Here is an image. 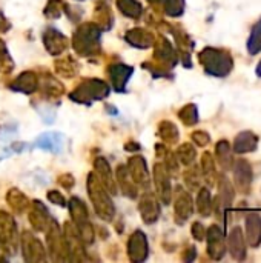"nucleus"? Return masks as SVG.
I'll return each instance as SVG.
<instances>
[{
  "label": "nucleus",
  "instance_id": "35",
  "mask_svg": "<svg viewBox=\"0 0 261 263\" xmlns=\"http://www.w3.org/2000/svg\"><path fill=\"white\" fill-rule=\"evenodd\" d=\"M5 28H8V23L5 22V18H3V15L0 14V31H6Z\"/></svg>",
  "mask_w": 261,
  "mask_h": 263
},
{
  "label": "nucleus",
  "instance_id": "17",
  "mask_svg": "<svg viewBox=\"0 0 261 263\" xmlns=\"http://www.w3.org/2000/svg\"><path fill=\"white\" fill-rule=\"evenodd\" d=\"M202 171H203V177L208 182V185H214L215 179H217V171H215V162L211 153H205L202 157Z\"/></svg>",
  "mask_w": 261,
  "mask_h": 263
},
{
  "label": "nucleus",
  "instance_id": "18",
  "mask_svg": "<svg viewBox=\"0 0 261 263\" xmlns=\"http://www.w3.org/2000/svg\"><path fill=\"white\" fill-rule=\"evenodd\" d=\"M132 74V69L131 68H126L123 65H117L111 69V77H112V83H114V88L117 91H122L128 82V77Z\"/></svg>",
  "mask_w": 261,
  "mask_h": 263
},
{
  "label": "nucleus",
  "instance_id": "29",
  "mask_svg": "<svg viewBox=\"0 0 261 263\" xmlns=\"http://www.w3.org/2000/svg\"><path fill=\"white\" fill-rule=\"evenodd\" d=\"M118 6L123 14H126L132 18H137L142 12V6L137 0H118Z\"/></svg>",
  "mask_w": 261,
  "mask_h": 263
},
{
  "label": "nucleus",
  "instance_id": "13",
  "mask_svg": "<svg viewBox=\"0 0 261 263\" xmlns=\"http://www.w3.org/2000/svg\"><path fill=\"white\" fill-rule=\"evenodd\" d=\"M129 256L132 260H145L148 256V243H146V237L145 234H142L140 231L135 233L131 237L129 242Z\"/></svg>",
  "mask_w": 261,
  "mask_h": 263
},
{
  "label": "nucleus",
  "instance_id": "34",
  "mask_svg": "<svg viewBox=\"0 0 261 263\" xmlns=\"http://www.w3.org/2000/svg\"><path fill=\"white\" fill-rule=\"evenodd\" d=\"M48 197H49V199H52V200H55V203H58V205H65V199H63V197H60V196H58V193H49V194H48Z\"/></svg>",
  "mask_w": 261,
  "mask_h": 263
},
{
  "label": "nucleus",
  "instance_id": "28",
  "mask_svg": "<svg viewBox=\"0 0 261 263\" xmlns=\"http://www.w3.org/2000/svg\"><path fill=\"white\" fill-rule=\"evenodd\" d=\"M185 182L188 185L189 190L197 191L200 190V183H202V176H200V168L198 166H192L185 173Z\"/></svg>",
  "mask_w": 261,
  "mask_h": 263
},
{
  "label": "nucleus",
  "instance_id": "9",
  "mask_svg": "<svg viewBox=\"0 0 261 263\" xmlns=\"http://www.w3.org/2000/svg\"><path fill=\"white\" fill-rule=\"evenodd\" d=\"M246 242L252 248L261 245V216L257 211L246 216Z\"/></svg>",
  "mask_w": 261,
  "mask_h": 263
},
{
  "label": "nucleus",
  "instance_id": "15",
  "mask_svg": "<svg viewBox=\"0 0 261 263\" xmlns=\"http://www.w3.org/2000/svg\"><path fill=\"white\" fill-rule=\"evenodd\" d=\"M155 182H157L162 200L165 203H169V200H171V183H169V177H168L166 170L160 165L155 166Z\"/></svg>",
  "mask_w": 261,
  "mask_h": 263
},
{
  "label": "nucleus",
  "instance_id": "4",
  "mask_svg": "<svg viewBox=\"0 0 261 263\" xmlns=\"http://www.w3.org/2000/svg\"><path fill=\"white\" fill-rule=\"evenodd\" d=\"M89 188H91V197L94 200V205L97 208V213L103 217V219H111L114 216V206L109 202V197L106 196V193L100 188L98 180L91 176L89 179Z\"/></svg>",
  "mask_w": 261,
  "mask_h": 263
},
{
  "label": "nucleus",
  "instance_id": "27",
  "mask_svg": "<svg viewBox=\"0 0 261 263\" xmlns=\"http://www.w3.org/2000/svg\"><path fill=\"white\" fill-rule=\"evenodd\" d=\"M177 156H178V160L183 165H192L195 157H197V153H195V148L191 143H185V145H182L178 148Z\"/></svg>",
  "mask_w": 261,
  "mask_h": 263
},
{
  "label": "nucleus",
  "instance_id": "2",
  "mask_svg": "<svg viewBox=\"0 0 261 263\" xmlns=\"http://www.w3.org/2000/svg\"><path fill=\"white\" fill-rule=\"evenodd\" d=\"M206 240H208V254L214 260H222L226 254V240L225 233L222 227L211 225L206 231Z\"/></svg>",
  "mask_w": 261,
  "mask_h": 263
},
{
  "label": "nucleus",
  "instance_id": "20",
  "mask_svg": "<svg viewBox=\"0 0 261 263\" xmlns=\"http://www.w3.org/2000/svg\"><path fill=\"white\" fill-rule=\"evenodd\" d=\"M197 208L200 216L203 217H209L211 211H212V199H211V193L206 188H202L197 197Z\"/></svg>",
  "mask_w": 261,
  "mask_h": 263
},
{
  "label": "nucleus",
  "instance_id": "25",
  "mask_svg": "<svg viewBox=\"0 0 261 263\" xmlns=\"http://www.w3.org/2000/svg\"><path fill=\"white\" fill-rule=\"evenodd\" d=\"M17 89H22L23 92H32L37 88V79L32 72H26L23 76L18 77L17 83H15Z\"/></svg>",
  "mask_w": 261,
  "mask_h": 263
},
{
  "label": "nucleus",
  "instance_id": "31",
  "mask_svg": "<svg viewBox=\"0 0 261 263\" xmlns=\"http://www.w3.org/2000/svg\"><path fill=\"white\" fill-rule=\"evenodd\" d=\"M192 140L198 145V146H206L209 142H211V137H209V134L208 133H205V131H195V133H192Z\"/></svg>",
  "mask_w": 261,
  "mask_h": 263
},
{
  "label": "nucleus",
  "instance_id": "21",
  "mask_svg": "<svg viewBox=\"0 0 261 263\" xmlns=\"http://www.w3.org/2000/svg\"><path fill=\"white\" fill-rule=\"evenodd\" d=\"M248 51L252 55L261 52V18L254 25L251 31V35L248 39Z\"/></svg>",
  "mask_w": 261,
  "mask_h": 263
},
{
  "label": "nucleus",
  "instance_id": "37",
  "mask_svg": "<svg viewBox=\"0 0 261 263\" xmlns=\"http://www.w3.org/2000/svg\"><path fill=\"white\" fill-rule=\"evenodd\" d=\"M151 2H157V0H151Z\"/></svg>",
  "mask_w": 261,
  "mask_h": 263
},
{
  "label": "nucleus",
  "instance_id": "12",
  "mask_svg": "<svg viewBox=\"0 0 261 263\" xmlns=\"http://www.w3.org/2000/svg\"><path fill=\"white\" fill-rule=\"evenodd\" d=\"M217 199L220 200L225 210L231 208L235 200V190L225 174L218 177V197Z\"/></svg>",
  "mask_w": 261,
  "mask_h": 263
},
{
  "label": "nucleus",
  "instance_id": "1",
  "mask_svg": "<svg viewBox=\"0 0 261 263\" xmlns=\"http://www.w3.org/2000/svg\"><path fill=\"white\" fill-rule=\"evenodd\" d=\"M198 62L202 63L203 69L214 77L223 79L229 76L234 69V59L229 51L223 48L208 46L198 54Z\"/></svg>",
  "mask_w": 261,
  "mask_h": 263
},
{
  "label": "nucleus",
  "instance_id": "14",
  "mask_svg": "<svg viewBox=\"0 0 261 263\" xmlns=\"http://www.w3.org/2000/svg\"><path fill=\"white\" fill-rule=\"evenodd\" d=\"M37 148L46 149V151H52V153H60L62 146H63V137L57 133H46L42 134L37 142H35Z\"/></svg>",
  "mask_w": 261,
  "mask_h": 263
},
{
  "label": "nucleus",
  "instance_id": "36",
  "mask_svg": "<svg viewBox=\"0 0 261 263\" xmlns=\"http://www.w3.org/2000/svg\"><path fill=\"white\" fill-rule=\"evenodd\" d=\"M255 71H257V76L261 77V60L258 62V65H257V69H255Z\"/></svg>",
  "mask_w": 261,
  "mask_h": 263
},
{
  "label": "nucleus",
  "instance_id": "26",
  "mask_svg": "<svg viewBox=\"0 0 261 263\" xmlns=\"http://www.w3.org/2000/svg\"><path fill=\"white\" fill-rule=\"evenodd\" d=\"M160 136L165 142L174 143L178 140V129L172 122H163L160 125Z\"/></svg>",
  "mask_w": 261,
  "mask_h": 263
},
{
  "label": "nucleus",
  "instance_id": "6",
  "mask_svg": "<svg viewBox=\"0 0 261 263\" xmlns=\"http://www.w3.org/2000/svg\"><path fill=\"white\" fill-rule=\"evenodd\" d=\"M97 40H98V29L92 25H85L78 29L77 35L74 37V48L80 51L83 55H88V52L94 48Z\"/></svg>",
  "mask_w": 261,
  "mask_h": 263
},
{
  "label": "nucleus",
  "instance_id": "23",
  "mask_svg": "<svg viewBox=\"0 0 261 263\" xmlns=\"http://www.w3.org/2000/svg\"><path fill=\"white\" fill-rule=\"evenodd\" d=\"M178 117L182 119V122L188 126H192L198 122V111L197 106L194 103H189L186 106H183L178 112Z\"/></svg>",
  "mask_w": 261,
  "mask_h": 263
},
{
  "label": "nucleus",
  "instance_id": "32",
  "mask_svg": "<svg viewBox=\"0 0 261 263\" xmlns=\"http://www.w3.org/2000/svg\"><path fill=\"white\" fill-rule=\"evenodd\" d=\"M191 233H192V236H194V239H195V240H198V242L205 240L206 230H205V227H203L200 222H195V223L192 225V228H191Z\"/></svg>",
  "mask_w": 261,
  "mask_h": 263
},
{
  "label": "nucleus",
  "instance_id": "30",
  "mask_svg": "<svg viewBox=\"0 0 261 263\" xmlns=\"http://www.w3.org/2000/svg\"><path fill=\"white\" fill-rule=\"evenodd\" d=\"M165 11L171 17L182 15L185 11V0H165Z\"/></svg>",
  "mask_w": 261,
  "mask_h": 263
},
{
  "label": "nucleus",
  "instance_id": "7",
  "mask_svg": "<svg viewBox=\"0 0 261 263\" xmlns=\"http://www.w3.org/2000/svg\"><path fill=\"white\" fill-rule=\"evenodd\" d=\"M228 248H229V253L231 256L242 262L246 259V248H248V242H246V237L243 234V230L240 227H234L229 233V237H228Z\"/></svg>",
  "mask_w": 261,
  "mask_h": 263
},
{
  "label": "nucleus",
  "instance_id": "24",
  "mask_svg": "<svg viewBox=\"0 0 261 263\" xmlns=\"http://www.w3.org/2000/svg\"><path fill=\"white\" fill-rule=\"evenodd\" d=\"M132 162L135 163V165H132V166H131L134 179H135L138 183L148 185V180H149V177H148V171H146L145 160H142L140 157H137V159H132Z\"/></svg>",
  "mask_w": 261,
  "mask_h": 263
},
{
  "label": "nucleus",
  "instance_id": "10",
  "mask_svg": "<svg viewBox=\"0 0 261 263\" xmlns=\"http://www.w3.org/2000/svg\"><path fill=\"white\" fill-rule=\"evenodd\" d=\"M258 146V136L252 131H242L237 134L234 140V153L235 154H248L255 151Z\"/></svg>",
  "mask_w": 261,
  "mask_h": 263
},
{
  "label": "nucleus",
  "instance_id": "8",
  "mask_svg": "<svg viewBox=\"0 0 261 263\" xmlns=\"http://www.w3.org/2000/svg\"><path fill=\"white\" fill-rule=\"evenodd\" d=\"M174 206H175V219H177L178 223H185L191 217V214L194 211V205H192L191 196L185 190H182V188H177Z\"/></svg>",
  "mask_w": 261,
  "mask_h": 263
},
{
  "label": "nucleus",
  "instance_id": "3",
  "mask_svg": "<svg viewBox=\"0 0 261 263\" xmlns=\"http://www.w3.org/2000/svg\"><path fill=\"white\" fill-rule=\"evenodd\" d=\"M234 180H235V186L242 194H249L251 193V186H252V180H254V173H252V166L246 159H240L237 162H234Z\"/></svg>",
  "mask_w": 261,
  "mask_h": 263
},
{
  "label": "nucleus",
  "instance_id": "11",
  "mask_svg": "<svg viewBox=\"0 0 261 263\" xmlns=\"http://www.w3.org/2000/svg\"><path fill=\"white\" fill-rule=\"evenodd\" d=\"M215 156L218 163L222 165V168L225 171L232 170L234 166V153H232V146L226 139H222L217 145H215Z\"/></svg>",
  "mask_w": 261,
  "mask_h": 263
},
{
  "label": "nucleus",
  "instance_id": "22",
  "mask_svg": "<svg viewBox=\"0 0 261 263\" xmlns=\"http://www.w3.org/2000/svg\"><path fill=\"white\" fill-rule=\"evenodd\" d=\"M128 40L135 45V46H140V48H148L149 45H152L154 39L149 32L143 31V29H134L132 32L128 34Z\"/></svg>",
  "mask_w": 261,
  "mask_h": 263
},
{
  "label": "nucleus",
  "instance_id": "19",
  "mask_svg": "<svg viewBox=\"0 0 261 263\" xmlns=\"http://www.w3.org/2000/svg\"><path fill=\"white\" fill-rule=\"evenodd\" d=\"M45 43L51 52H62L66 48V39L54 29H49L45 35Z\"/></svg>",
  "mask_w": 261,
  "mask_h": 263
},
{
  "label": "nucleus",
  "instance_id": "16",
  "mask_svg": "<svg viewBox=\"0 0 261 263\" xmlns=\"http://www.w3.org/2000/svg\"><path fill=\"white\" fill-rule=\"evenodd\" d=\"M140 210L143 213V219L145 222L148 223H152L158 219V213H160V208H158V203L155 202L154 197L151 196H145L143 200H142V205H140Z\"/></svg>",
  "mask_w": 261,
  "mask_h": 263
},
{
  "label": "nucleus",
  "instance_id": "5",
  "mask_svg": "<svg viewBox=\"0 0 261 263\" xmlns=\"http://www.w3.org/2000/svg\"><path fill=\"white\" fill-rule=\"evenodd\" d=\"M108 94V86L103 83V82H98V80H89L86 83H83L75 94H72L71 97L74 100H78V102H83V103H89L92 99H102Z\"/></svg>",
  "mask_w": 261,
  "mask_h": 263
},
{
  "label": "nucleus",
  "instance_id": "33",
  "mask_svg": "<svg viewBox=\"0 0 261 263\" xmlns=\"http://www.w3.org/2000/svg\"><path fill=\"white\" fill-rule=\"evenodd\" d=\"M5 62H9V63H11V60H9V55H8V52H6V49H5V45L0 42V71L3 69V66H5Z\"/></svg>",
  "mask_w": 261,
  "mask_h": 263
}]
</instances>
